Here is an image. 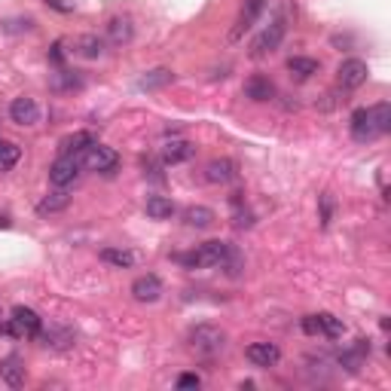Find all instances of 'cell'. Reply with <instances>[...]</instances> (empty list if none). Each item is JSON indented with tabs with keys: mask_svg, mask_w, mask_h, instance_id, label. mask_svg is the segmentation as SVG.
I'll return each mask as SVG.
<instances>
[{
	"mask_svg": "<svg viewBox=\"0 0 391 391\" xmlns=\"http://www.w3.org/2000/svg\"><path fill=\"white\" fill-rule=\"evenodd\" d=\"M178 260L187 266V269H211V266H220L230 275H239V266H242V254L226 242H205L199 245L196 251L190 254H181Z\"/></svg>",
	"mask_w": 391,
	"mask_h": 391,
	"instance_id": "cell-1",
	"label": "cell"
},
{
	"mask_svg": "<svg viewBox=\"0 0 391 391\" xmlns=\"http://www.w3.org/2000/svg\"><path fill=\"white\" fill-rule=\"evenodd\" d=\"M187 343L199 358H218L226 348V333L214 324H199V327H193L190 331Z\"/></svg>",
	"mask_w": 391,
	"mask_h": 391,
	"instance_id": "cell-2",
	"label": "cell"
},
{
	"mask_svg": "<svg viewBox=\"0 0 391 391\" xmlns=\"http://www.w3.org/2000/svg\"><path fill=\"white\" fill-rule=\"evenodd\" d=\"M40 331H43V318L31 306H16L4 327V333L16 336V339H34V336H40Z\"/></svg>",
	"mask_w": 391,
	"mask_h": 391,
	"instance_id": "cell-3",
	"label": "cell"
},
{
	"mask_svg": "<svg viewBox=\"0 0 391 391\" xmlns=\"http://www.w3.org/2000/svg\"><path fill=\"white\" fill-rule=\"evenodd\" d=\"M284 34H287V16H284V9H279L272 22L260 31V37L254 40V46H251V58H263V55L275 53V49L282 46Z\"/></svg>",
	"mask_w": 391,
	"mask_h": 391,
	"instance_id": "cell-4",
	"label": "cell"
},
{
	"mask_svg": "<svg viewBox=\"0 0 391 391\" xmlns=\"http://www.w3.org/2000/svg\"><path fill=\"white\" fill-rule=\"evenodd\" d=\"M80 166H86L89 171H98V174H113L119 166V153L105 147V144H92L83 156H80Z\"/></svg>",
	"mask_w": 391,
	"mask_h": 391,
	"instance_id": "cell-5",
	"label": "cell"
},
{
	"mask_svg": "<svg viewBox=\"0 0 391 391\" xmlns=\"http://www.w3.org/2000/svg\"><path fill=\"white\" fill-rule=\"evenodd\" d=\"M77 178H80V159L77 156H65V153H61L53 166H49V183L58 190L70 187Z\"/></svg>",
	"mask_w": 391,
	"mask_h": 391,
	"instance_id": "cell-6",
	"label": "cell"
},
{
	"mask_svg": "<svg viewBox=\"0 0 391 391\" xmlns=\"http://www.w3.org/2000/svg\"><path fill=\"white\" fill-rule=\"evenodd\" d=\"M348 129H352V138L361 141V144H367V141H373V138L382 135V132H379V126H376L373 107H358V110L352 113V122H348Z\"/></svg>",
	"mask_w": 391,
	"mask_h": 391,
	"instance_id": "cell-7",
	"label": "cell"
},
{
	"mask_svg": "<svg viewBox=\"0 0 391 391\" xmlns=\"http://www.w3.org/2000/svg\"><path fill=\"white\" fill-rule=\"evenodd\" d=\"M263 9H266V0H245L242 13H239V18H235L232 31H230V43H239V40L245 37V31H251L257 18L263 16Z\"/></svg>",
	"mask_w": 391,
	"mask_h": 391,
	"instance_id": "cell-8",
	"label": "cell"
},
{
	"mask_svg": "<svg viewBox=\"0 0 391 391\" xmlns=\"http://www.w3.org/2000/svg\"><path fill=\"white\" fill-rule=\"evenodd\" d=\"M367 74H370V68H367V61L361 58H346L343 65H339L336 70V80H339V86L343 89H358V86H364L367 83Z\"/></svg>",
	"mask_w": 391,
	"mask_h": 391,
	"instance_id": "cell-9",
	"label": "cell"
},
{
	"mask_svg": "<svg viewBox=\"0 0 391 391\" xmlns=\"http://www.w3.org/2000/svg\"><path fill=\"white\" fill-rule=\"evenodd\" d=\"M245 358H248L254 367L269 370V367H275L282 361V348L275 343H251L248 348H245Z\"/></svg>",
	"mask_w": 391,
	"mask_h": 391,
	"instance_id": "cell-10",
	"label": "cell"
},
{
	"mask_svg": "<svg viewBox=\"0 0 391 391\" xmlns=\"http://www.w3.org/2000/svg\"><path fill=\"white\" fill-rule=\"evenodd\" d=\"M9 119H13L16 126H37L40 122V105L28 95L16 98L13 105H9Z\"/></svg>",
	"mask_w": 391,
	"mask_h": 391,
	"instance_id": "cell-11",
	"label": "cell"
},
{
	"mask_svg": "<svg viewBox=\"0 0 391 391\" xmlns=\"http://www.w3.org/2000/svg\"><path fill=\"white\" fill-rule=\"evenodd\" d=\"M132 296L138 303H156L162 296V282L156 275H141V279L132 282Z\"/></svg>",
	"mask_w": 391,
	"mask_h": 391,
	"instance_id": "cell-12",
	"label": "cell"
},
{
	"mask_svg": "<svg viewBox=\"0 0 391 391\" xmlns=\"http://www.w3.org/2000/svg\"><path fill=\"white\" fill-rule=\"evenodd\" d=\"M132 37H135V25H132V18L113 16L107 22V40L113 46H126V43H132Z\"/></svg>",
	"mask_w": 391,
	"mask_h": 391,
	"instance_id": "cell-13",
	"label": "cell"
},
{
	"mask_svg": "<svg viewBox=\"0 0 391 391\" xmlns=\"http://www.w3.org/2000/svg\"><path fill=\"white\" fill-rule=\"evenodd\" d=\"M0 379H4L9 388H22L28 382V370H25V364L18 361L16 355L4 358V361H0Z\"/></svg>",
	"mask_w": 391,
	"mask_h": 391,
	"instance_id": "cell-14",
	"label": "cell"
},
{
	"mask_svg": "<svg viewBox=\"0 0 391 391\" xmlns=\"http://www.w3.org/2000/svg\"><path fill=\"white\" fill-rule=\"evenodd\" d=\"M92 144H98L92 132H74V135H68L65 141H61V153H65V156H77L80 159Z\"/></svg>",
	"mask_w": 391,
	"mask_h": 391,
	"instance_id": "cell-15",
	"label": "cell"
},
{
	"mask_svg": "<svg viewBox=\"0 0 391 391\" xmlns=\"http://www.w3.org/2000/svg\"><path fill=\"white\" fill-rule=\"evenodd\" d=\"M235 178V162L232 159H211L205 166V181L208 183H230Z\"/></svg>",
	"mask_w": 391,
	"mask_h": 391,
	"instance_id": "cell-16",
	"label": "cell"
},
{
	"mask_svg": "<svg viewBox=\"0 0 391 391\" xmlns=\"http://www.w3.org/2000/svg\"><path fill=\"white\" fill-rule=\"evenodd\" d=\"M40 339H43L46 348L65 352V348L74 346V331H68V327H49V331H40Z\"/></svg>",
	"mask_w": 391,
	"mask_h": 391,
	"instance_id": "cell-17",
	"label": "cell"
},
{
	"mask_svg": "<svg viewBox=\"0 0 391 391\" xmlns=\"http://www.w3.org/2000/svg\"><path fill=\"white\" fill-rule=\"evenodd\" d=\"M196 153V147L190 141H168L166 147H162V162L166 166H178V162H187Z\"/></svg>",
	"mask_w": 391,
	"mask_h": 391,
	"instance_id": "cell-18",
	"label": "cell"
},
{
	"mask_svg": "<svg viewBox=\"0 0 391 391\" xmlns=\"http://www.w3.org/2000/svg\"><path fill=\"white\" fill-rule=\"evenodd\" d=\"M144 211H147L150 220H171L178 208H174V202L166 199V196H150L147 205H144Z\"/></svg>",
	"mask_w": 391,
	"mask_h": 391,
	"instance_id": "cell-19",
	"label": "cell"
},
{
	"mask_svg": "<svg viewBox=\"0 0 391 391\" xmlns=\"http://www.w3.org/2000/svg\"><path fill=\"white\" fill-rule=\"evenodd\" d=\"M245 95L251 101H272L275 98V86L269 77H251L248 83H245Z\"/></svg>",
	"mask_w": 391,
	"mask_h": 391,
	"instance_id": "cell-20",
	"label": "cell"
},
{
	"mask_svg": "<svg viewBox=\"0 0 391 391\" xmlns=\"http://www.w3.org/2000/svg\"><path fill=\"white\" fill-rule=\"evenodd\" d=\"M101 260L113 269H132L138 263V254L135 251H126V248H105L101 251Z\"/></svg>",
	"mask_w": 391,
	"mask_h": 391,
	"instance_id": "cell-21",
	"label": "cell"
},
{
	"mask_svg": "<svg viewBox=\"0 0 391 391\" xmlns=\"http://www.w3.org/2000/svg\"><path fill=\"white\" fill-rule=\"evenodd\" d=\"M315 331L318 336H327V339H339L346 333V324H343V318H336V315H315Z\"/></svg>",
	"mask_w": 391,
	"mask_h": 391,
	"instance_id": "cell-22",
	"label": "cell"
},
{
	"mask_svg": "<svg viewBox=\"0 0 391 391\" xmlns=\"http://www.w3.org/2000/svg\"><path fill=\"white\" fill-rule=\"evenodd\" d=\"M183 223L193 226V230H208L214 223V211L205 208V205H190V208L183 211Z\"/></svg>",
	"mask_w": 391,
	"mask_h": 391,
	"instance_id": "cell-23",
	"label": "cell"
},
{
	"mask_svg": "<svg viewBox=\"0 0 391 391\" xmlns=\"http://www.w3.org/2000/svg\"><path fill=\"white\" fill-rule=\"evenodd\" d=\"M70 205V196L65 193V190H55V193H49V196H43V199L37 202V214H58V211H65Z\"/></svg>",
	"mask_w": 391,
	"mask_h": 391,
	"instance_id": "cell-24",
	"label": "cell"
},
{
	"mask_svg": "<svg viewBox=\"0 0 391 391\" xmlns=\"http://www.w3.org/2000/svg\"><path fill=\"white\" fill-rule=\"evenodd\" d=\"M105 46H107V43H105V40H101L98 34H86V37L77 40V53L83 55V58H101V55L107 53Z\"/></svg>",
	"mask_w": 391,
	"mask_h": 391,
	"instance_id": "cell-25",
	"label": "cell"
},
{
	"mask_svg": "<svg viewBox=\"0 0 391 391\" xmlns=\"http://www.w3.org/2000/svg\"><path fill=\"white\" fill-rule=\"evenodd\" d=\"M287 70H291L294 77H300V80H309L312 74H318V70H321V65H318L315 58H306V55H294V58H287Z\"/></svg>",
	"mask_w": 391,
	"mask_h": 391,
	"instance_id": "cell-26",
	"label": "cell"
},
{
	"mask_svg": "<svg viewBox=\"0 0 391 391\" xmlns=\"http://www.w3.org/2000/svg\"><path fill=\"white\" fill-rule=\"evenodd\" d=\"M18 159H22V150H18V144L0 138V171H13V168L18 166Z\"/></svg>",
	"mask_w": 391,
	"mask_h": 391,
	"instance_id": "cell-27",
	"label": "cell"
},
{
	"mask_svg": "<svg viewBox=\"0 0 391 391\" xmlns=\"http://www.w3.org/2000/svg\"><path fill=\"white\" fill-rule=\"evenodd\" d=\"M174 80V74L171 70H166V68H156V70H150V74H144L141 80H138V89H162V86H168Z\"/></svg>",
	"mask_w": 391,
	"mask_h": 391,
	"instance_id": "cell-28",
	"label": "cell"
},
{
	"mask_svg": "<svg viewBox=\"0 0 391 391\" xmlns=\"http://www.w3.org/2000/svg\"><path fill=\"white\" fill-rule=\"evenodd\" d=\"M232 223L239 226V230H248V226H254V214L245 208V202L239 199V193H235V199H232Z\"/></svg>",
	"mask_w": 391,
	"mask_h": 391,
	"instance_id": "cell-29",
	"label": "cell"
},
{
	"mask_svg": "<svg viewBox=\"0 0 391 391\" xmlns=\"http://www.w3.org/2000/svg\"><path fill=\"white\" fill-rule=\"evenodd\" d=\"M333 211H336L333 196H331V193H321V196H318V218H321V226H324V230L333 223Z\"/></svg>",
	"mask_w": 391,
	"mask_h": 391,
	"instance_id": "cell-30",
	"label": "cell"
},
{
	"mask_svg": "<svg viewBox=\"0 0 391 391\" xmlns=\"http://www.w3.org/2000/svg\"><path fill=\"white\" fill-rule=\"evenodd\" d=\"M373 117H376L379 132L388 135V132H391V107H388V101H379V105L373 107Z\"/></svg>",
	"mask_w": 391,
	"mask_h": 391,
	"instance_id": "cell-31",
	"label": "cell"
},
{
	"mask_svg": "<svg viewBox=\"0 0 391 391\" xmlns=\"http://www.w3.org/2000/svg\"><path fill=\"white\" fill-rule=\"evenodd\" d=\"M53 86L55 89H80V86H83V80L74 77V74H68V70H58V74L53 77Z\"/></svg>",
	"mask_w": 391,
	"mask_h": 391,
	"instance_id": "cell-32",
	"label": "cell"
},
{
	"mask_svg": "<svg viewBox=\"0 0 391 391\" xmlns=\"http://www.w3.org/2000/svg\"><path fill=\"white\" fill-rule=\"evenodd\" d=\"M199 385H202V379L196 373H181L178 376V388H199Z\"/></svg>",
	"mask_w": 391,
	"mask_h": 391,
	"instance_id": "cell-33",
	"label": "cell"
},
{
	"mask_svg": "<svg viewBox=\"0 0 391 391\" xmlns=\"http://www.w3.org/2000/svg\"><path fill=\"white\" fill-rule=\"evenodd\" d=\"M43 4L58 9V13H74V4H68V0H43Z\"/></svg>",
	"mask_w": 391,
	"mask_h": 391,
	"instance_id": "cell-34",
	"label": "cell"
},
{
	"mask_svg": "<svg viewBox=\"0 0 391 391\" xmlns=\"http://www.w3.org/2000/svg\"><path fill=\"white\" fill-rule=\"evenodd\" d=\"M49 58H53L55 65H61V61H65V53H61V43H55V46H53V53H49Z\"/></svg>",
	"mask_w": 391,
	"mask_h": 391,
	"instance_id": "cell-35",
	"label": "cell"
},
{
	"mask_svg": "<svg viewBox=\"0 0 391 391\" xmlns=\"http://www.w3.org/2000/svg\"><path fill=\"white\" fill-rule=\"evenodd\" d=\"M9 226H13V220H9V218H4V214H0V230H9Z\"/></svg>",
	"mask_w": 391,
	"mask_h": 391,
	"instance_id": "cell-36",
	"label": "cell"
}]
</instances>
